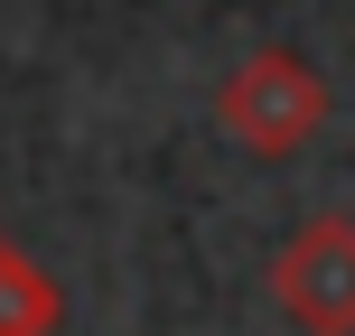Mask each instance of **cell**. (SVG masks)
Wrapping results in <instances>:
<instances>
[{
  "label": "cell",
  "mask_w": 355,
  "mask_h": 336,
  "mask_svg": "<svg viewBox=\"0 0 355 336\" xmlns=\"http://www.w3.org/2000/svg\"><path fill=\"white\" fill-rule=\"evenodd\" d=\"M271 308L300 336H355V215H309L271 252Z\"/></svg>",
  "instance_id": "obj_2"
},
{
  "label": "cell",
  "mask_w": 355,
  "mask_h": 336,
  "mask_svg": "<svg viewBox=\"0 0 355 336\" xmlns=\"http://www.w3.org/2000/svg\"><path fill=\"white\" fill-rule=\"evenodd\" d=\"M327 112H337V94H327V75L309 66L300 47H252L243 66L215 85V122H225V141L252 150V159H300L327 131Z\"/></svg>",
  "instance_id": "obj_1"
},
{
  "label": "cell",
  "mask_w": 355,
  "mask_h": 336,
  "mask_svg": "<svg viewBox=\"0 0 355 336\" xmlns=\"http://www.w3.org/2000/svg\"><path fill=\"white\" fill-rule=\"evenodd\" d=\"M66 327V290L19 233H0V336H56Z\"/></svg>",
  "instance_id": "obj_3"
}]
</instances>
